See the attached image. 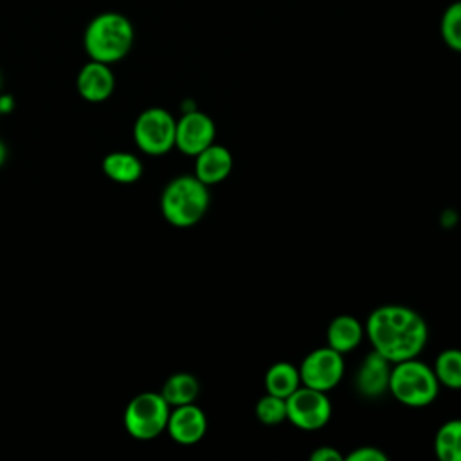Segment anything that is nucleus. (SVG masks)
Returning a JSON list of instances; mask_svg holds the SVG:
<instances>
[{
  "label": "nucleus",
  "mask_w": 461,
  "mask_h": 461,
  "mask_svg": "<svg viewBox=\"0 0 461 461\" xmlns=\"http://www.w3.org/2000/svg\"><path fill=\"white\" fill-rule=\"evenodd\" d=\"M366 333L373 349L391 364L416 358L429 339L425 319L403 304L375 308L367 317Z\"/></svg>",
  "instance_id": "f257e3e1"
},
{
  "label": "nucleus",
  "mask_w": 461,
  "mask_h": 461,
  "mask_svg": "<svg viewBox=\"0 0 461 461\" xmlns=\"http://www.w3.org/2000/svg\"><path fill=\"white\" fill-rule=\"evenodd\" d=\"M133 38L135 31L130 18L106 11L90 20L85 29L83 45L90 59L110 65L121 61L131 50Z\"/></svg>",
  "instance_id": "f03ea898"
},
{
  "label": "nucleus",
  "mask_w": 461,
  "mask_h": 461,
  "mask_svg": "<svg viewBox=\"0 0 461 461\" xmlns=\"http://www.w3.org/2000/svg\"><path fill=\"white\" fill-rule=\"evenodd\" d=\"M209 200V185L194 175H180L164 187L160 211L171 225L191 227L205 216Z\"/></svg>",
  "instance_id": "7ed1b4c3"
},
{
  "label": "nucleus",
  "mask_w": 461,
  "mask_h": 461,
  "mask_svg": "<svg viewBox=\"0 0 461 461\" xmlns=\"http://www.w3.org/2000/svg\"><path fill=\"white\" fill-rule=\"evenodd\" d=\"M389 393L407 407H427L430 405L438 393L439 382L434 369L418 358H409L396 362L389 375Z\"/></svg>",
  "instance_id": "20e7f679"
},
{
  "label": "nucleus",
  "mask_w": 461,
  "mask_h": 461,
  "mask_svg": "<svg viewBox=\"0 0 461 461\" xmlns=\"http://www.w3.org/2000/svg\"><path fill=\"white\" fill-rule=\"evenodd\" d=\"M169 411L160 393H140L124 411V427L137 439H153L166 430Z\"/></svg>",
  "instance_id": "39448f33"
},
{
  "label": "nucleus",
  "mask_w": 461,
  "mask_h": 461,
  "mask_svg": "<svg viewBox=\"0 0 461 461\" xmlns=\"http://www.w3.org/2000/svg\"><path fill=\"white\" fill-rule=\"evenodd\" d=\"M176 121L164 108L144 110L133 126L137 146L148 155H164L175 146Z\"/></svg>",
  "instance_id": "423d86ee"
},
{
  "label": "nucleus",
  "mask_w": 461,
  "mask_h": 461,
  "mask_svg": "<svg viewBox=\"0 0 461 461\" xmlns=\"http://www.w3.org/2000/svg\"><path fill=\"white\" fill-rule=\"evenodd\" d=\"M331 418V403L324 391L299 385L286 398V420L301 430H317Z\"/></svg>",
  "instance_id": "0eeeda50"
},
{
  "label": "nucleus",
  "mask_w": 461,
  "mask_h": 461,
  "mask_svg": "<svg viewBox=\"0 0 461 461\" xmlns=\"http://www.w3.org/2000/svg\"><path fill=\"white\" fill-rule=\"evenodd\" d=\"M344 369L342 353L330 346L317 348L310 351L299 366L301 385L328 393L342 380Z\"/></svg>",
  "instance_id": "6e6552de"
},
{
  "label": "nucleus",
  "mask_w": 461,
  "mask_h": 461,
  "mask_svg": "<svg viewBox=\"0 0 461 461\" xmlns=\"http://www.w3.org/2000/svg\"><path fill=\"white\" fill-rule=\"evenodd\" d=\"M214 121L203 112L189 110L176 121L175 146L185 155L196 157L200 151L214 142Z\"/></svg>",
  "instance_id": "1a4fd4ad"
},
{
  "label": "nucleus",
  "mask_w": 461,
  "mask_h": 461,
  "mask_svg": "<svg viewBox=\"0 0 461 461\" xmlns=\"http://www.w3.org/2000/svg\"><path fill=\"white\" fill-rule=\"evenodd\" d=\"M167 432L180 445H194L207 432L205 412L194 403L173 407L167 418Z\"/></svg>",
  "instance_id": "9d476101"
},
{
  "label": "nucleus",
  "mask_w": 461,
  "mask_h": 461,
  "mask_svg": "<svg viewBox=\"0 0 461 461\" xmlns=\"http://www.w3.org/2000/svg\"><path fill=\"white\" fill-rule=\"evenodd\" d=\"M76 85L85 101L101 103L112 95L115 88V76L108 63L90 59L81 67Z\"/></svg>",
  "instance_id": "9b49d317"
},
{
  "label": "nucleus",
  "mask_w": 461,
  "mask_h": 461,
  "mask_svg": "<svg viewBox=\"0 0 461 461\" xmlns=\"http://www.w3.org/2000/svg\"><path fill=\"white\" fill-rule=\"evenodd\" d=\"M389 375H391V362L371 349L367 353L357 371L355 387L358 394L364 398H378L385 391H389Z\"/></svg>",
  "instance_id": "f8f14e48"
},
{
  "label": "nucleus",
  "mask_w": 461,
  "mask_h": 461,
  "mask_svg": "<svg viewBox=\"0 0 461 461\" xmlns=\"http://www.w3.org/2000/svg\"><path fill=\"white\" fill-rule=\"evenodd\" d=\"M232 171V155L221 144H211L194 158V176L205 185L225 180Z\"/></svg>",
  "instance_id": "ddd939ff"
},
{
  "label": "nucleus",
  "mask_w": 461,
  "mask_h": 461,
  "mask_svg": "<svg viewBox=\"0 0 461 461\" xmlns=\"http://www.w3.org/2000/svg\"><path fill=\"white\" fill-rule=\"evenodd\" d=\"M364 337V328L360 321L353 315H337L330 324L326 331L328 346L337 349L339 353H348L355 349Z\"/></svg>",
  "instance_id": "4468645a"
},
{
  "label": "nucleus",
  "mask_w": 461,
  "mask_h": 461,
  "mask_svg": "<svg viewBox=\"0 0 461 461\" xmlns=\"http://www.w3.org/2000/svg\"><path fill=\"white\" fill-rule=\"evenodd\" d=\"M299 385H301V375H299V367H295L294 364L281 360L272 364L267 369V375H265L267 393L286 400Z\"/></svg>",
  "instance_id": "2eb2a0df"
},
{
  "label": "nucleus",
  "mask_w": 461,
  "mask_h": 461,
  "mask_svg": "<svg viewBox=\"0 0 461 461\" xmlns=\"http://www.w3.org/2000/svg\"><path fill=\"white\" fill-rule=\"evenodd\" d=\"M103 171L119 184H131L142 175V162L126 151H113L103 158Z\"/></svg>",
  "instance_id": "dca6fc26"
},
{
  "label": "nucleus",
  "mask_w": 461,
  "mask_h": 461,
  "mask_svg": "<svg viewBox=\"0 0 461 461\" xmlns=\"http://www.w3.org/2000/svg\"><path fill=\"white\" fill-rule=\"evenodd\" d=\"M198 380L191 373H175L164 382L160 394L169 403V407H176L193 403L198 396Z\"/></svg>",
  "instance_id": "f3484780"
},
{
  "label": "nucleus",
  "mask_w": 461,
  "mask_h": 461,
  "mask_svg": "<svg viewBox=\"0 0 461 461\" xmlns=\"http://www.w3.org/2000/svg\"><path fill=\"white\" fill-rule=\"evenodd\" d=\"M434 452L441 461H461V420L445 421L438 429Z\"/></svg>",
  "instance_id": "a211bd4d"
},
{
  "label": "nucleus",
  "mask_w": 461,
  "mask_h": 461,
  "mask_svg": "<svg viewBox=\"0 0 461 461\" xmlns=\"http://www.w3.org/2000/svg\"><path fill=\"white\" fill-rule=\"evenodd\" d=\"M432 369L439 385L448 389H461V349H443L436 357Z\"/></svg>",
  "instance_id": "6ab92c4d"
},
{
  "label": "nucleus",
  "mask_w": 461,
  "mask_h": 461,
  "mask_svg": "<svg viewBox=\"0 0 461 461\" xmlns=\"http://www.w3.org/2000/svg\"><path fill=\"white\" fill-rule=\"evenodd\" d=\"M439 32L448 49L461 52V0L447 5L439 20Z\"/></svg>",
  "instance_id": "aec40b11"
},
{
  "label": "nucleus",
  "mask_w": 461,
  "mask_h": 461,
  "mask_svg": "<svg viewBox=\"0 0 461 461\" xmlns=\"http://www.w3.org/2000/svg\"><path fill=\"white\" fill-rule=\"evenodd\" d=\"M256 416L265 425H277L286 420V400L267 393L256 403Z\"/></svg>",
  "instance_id": "412c9836"
},
{
  "label": "nucleus",
  "mask_w": 461,
  "mask_h": 461,
  "mask_svg": "<svg viewBox=\"0 0 461 461\" xmlns=\"http://www.w3.org/2000/svg\"><path fill=\"white\" fill-rule=\"evenodd\" d=\"M344 459L348 461H387V454L376 447H358Z\"/></svg>",
  "instance_id": "4be33fe9"
},
{
  "label": "nucleus",
  "mask_w": 461,
  "mask_h": 461,
  "mask_svg": "<svg viewBox=\"0 0 461 461\" xmlns=\"http://www.w3.org/2000/svg\"><path fill=\"white\" fill-rule=\"evenodd\" d=\"M310 459L312 461H340V459H344L342 457V454L337 450V448H333V447H317L312 454H310Z\"/></svg>",
  "instance_id": "5701e85b"
},
{
  "label": "nucleus",
  "mask_w": 461,
  "mask_h": 461,
  "mask_svg": "<svg viewBox=\"0 0 461 461\" xmlns=\"http://www.w3.org/2000/svg\"><path fill=\"white\" fill-rule=\"evenodd\" d=\"M5 158H7V148H5L4 140L0 139V166L5 162Z\"/></svg>",
  "instance_id": "b1692460"
}]
</instances>
